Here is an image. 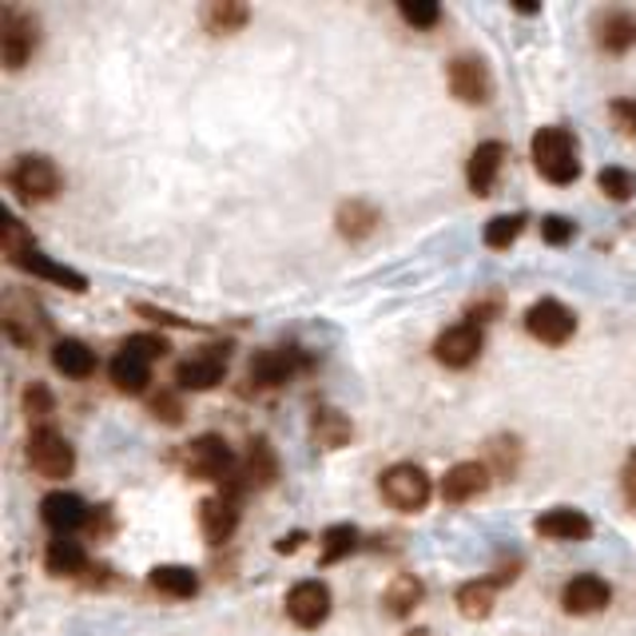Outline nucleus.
<instances>
[{"mask_svg":"<svg viewBox=\"0 0 636 636\" xmlns=\"http://www.w3.org/2000/svg\"><path fill=\"white\" fill-rule=\"evenodd\" d=\"M227 355L231 343L211 346L203 355H191L176 366V387L179 390H215L227 378Z\"/></svg>","mask_w":636,"mask_h":636,"instance_id":"nucleus-11","label":"nucleus"},{"mask_svg":"<svg viewBox=\"0 0 636 636\" xmlns=\"http://www.w3.org/2000/svg\"><path fill=\"white\" fill-rule=\"evenodd\" d=\"M533 529H537V537H549V542H589V537H593L589 513L569 510V505H557V510L542 513V517L533 522Z\"/></svg>","mask_w":636,"mask_h":636,"instance_id":"nucleus-18","label":"nucleus"},{"mask_svg":"<svg viewBox=\"0 0 636 636\" xmlns=\"http://www.w3.org/2000/svg\"><path fill=\"white\" fill-rule=\"evenodd\" d=\"M378 490H382V501H387L390 510H398V513H422L429 505V493H434V486H429V473L422 470V466H414V461H394V466H387V470H382V478H378Z\"/></svg>","mask_w":636,"mask_h":636,"instance_id":"nucleus-4","label":"nucleus"},{"mask_svg":"<svg viewBox=\"0 0 636 636\" xmlns=\"http://www.w3.org/2000/svg\"><path fill=\"white\" fill-rule=\"evenodd\" d=\"M243 486L247 490H271L279 481V458L267 438H250L247 442V458H243V470H239Z\"/></svg>","mask_w":636,"mask_h":636,"instance_id":"nucleus-23","label":"nucleus"},{"mask_svg":"<svg viewBox=\"0 0 636 636\" xmlns=\"http://www.w3.org/2000/svg\"><path fill=\"white\" fill-rule=\"evenodd\" d=\"M88 529H92V537H104V533H112V510H108V505H96L92 517H88Z\"/></svg>","mask_w":636,"mask_h":636,"instance_id":"nucleus-45","label":"nucleus"},{"mask_svg":"<svg viewBox=\"0 0 636 636\" xmlns=\"http://www.w3.org/2000/svg\"><path fill=\"white\" fill-rule=\"evenodd\" d=\"M596 188L605 191L613 203H628L636 196V176L628 167H601V176H596Z\"/></svg>","mask_w":636,"mask_h":636,"instance_id":"nucleus-36","label":"nucleus"},{"mask_svg":"<svg viewBox=\"0 0 636 636\" xmlns=\"http://www.w3.org/2000/svg\"><path fill=\"white\" fill-rule=\"evenodd\" d=\"M9 188L21 199H29V203H48V199L60 196L64 176L53 159L32 152V156H21L9 167Z\"/></svg>","mask_w":636,"mask_h":636,"instance_id":"nucleus-5","label":"nucleus"},{"mask_svg":"<svg viewBox=\"0 0 636 636\" xmlns=\"http://www.w3.org/2000/svg\"><path fill=\"white\" fill-rule=\"evenodd\" d=\"M529 156H533V167H537V176L545 183H554V188H569L577 183L581 176V144L569 127H537V136L529 144Z\"/></svg>","mask_w":636,"mask_h":636,"instance_id":"nucleus-1","label":"nucleus"},{"mask_svg":"<svg viewBox=\"0 0 636 636\" xmlns=\"http://www.w3.org/2000/svg\"><path fill=\"white\" fill-rule=\"evenodd\" d=\"M596 44L609 56H625L636 48V9H609L596 21Z\"/></svg>","mask_w":636,"mask_h":636,"instance_id":"nucleus-21","label":"nucleus"},{"mask_svg":"<svg viewBox=\"0 0 636 636\" xmlns=\"http://www.w3.org/2000/svg\"><path fill=\"white\" fill-rule=\"evenodd\" d=\"M299 366H303L299 346H267V350H259V355L250 358L247 375L255 387L275 390V387H287V382L299 375Z\"/></svg>","mask_w":636,"mask_h":636,"instance_id":"nucleus-12","label":"nucleus"},{"mask_svg":"<svg viewBox=\"0 0 636 636\" xmlns=\"http://www.w3.org/2000/svg\"><path fill=\"white\" fill-rule=\"evenodd\" d=\"M287 616L299 628H319L331 616V589L323 581H299L287 593Z\"/></svg>","mask_w":636,"mask_h":636,"instance_id":"nucleus-14","label":"nucleus"},{"mask_svg":"<svg viewBox=\"0 0 636 636\" xmlns=\"http://www.w3.org/2000/svg\"><path fill=\"white\" fill-rule=\"evenodd\" d=\"M490 481L493 473L486 461H458V466H449L442 473V498L449 505H466V501H478L481 493L490 490Z\"/></svg>","mask_w":636,"mask_h":636,"instance_id":"nucleus-15","label":"nucleus"},{"mask_svg":"<svg viewBox=\"0 0 636 636\" xmlns=\"http://www.w3.org/2000/svg\"><path fill=\"white\" fill-rule=\"evenodd\" d=\"M16 267H24L29 275H36V279H48V282H60L64 291H72V294H80V291H88V279H83L80 271H72V267H64V263H53L48 255H41V250H29Z\"/></svg>","mask_w":636,"mask_h":636,"instance_id":"nucleus-29","label":"nucleus"},{"mask_svg":"<svg viewBox=\"0 0 636 636\" xmlns=\"http://www.w3.org/2000/svg\"><path fill=\"white\" fill-rule=\"evenodd\" d=\"M505 144L501 140H486V144H478L470 152V159H466V183H470L473 196H490L493 183H498L501 167H505Z\"/></svg>","mask_w":636,"mask_h":636,"instance_id":"nucleus-17","label":"nucleus"},{"mask_svg":"<svg viewBox=\"0 0 636 636\" xmlns=\"http://www.w3.org/2000/svg\"><path fill=\"white\" fill-rule=\"evenodd\" d=\"M124 346H127V350H136V355H144L147 362H156V358H164L167 350H171L164 334H132Z\"/></svg>","mask_w":636,"mask_h":636,"instance_id":"nucleus-42","label":"nucleus"},{"mask_svg":"<svg viewBox=\"0 0 636 636\" xmlns=\"http://www.w3.org/2000/svg\"><path fill=\"white\" fill-rule=\"evenodd\" d=\"M350 438H355V426H350V417L343 414V410L334 406H319L311 417V442L319 449H343L350 446Z\"/></svg>","mask_w":636,"mask_h":636,"instance_id":"nucleus-25","label":"nucleus"},{"mask_svg":"<svg viewBox=\"0 0 636 636\" xmlns=\"http://www.w3.org/2000/svg\"><path fill=\"white\" fill-rule=\"evenodd\" d=\"M41 517H44V525H48V529H56L60 537H68L72 529L88 525L92 510H88V505H83V498H76V493L56 490V493H48V498L41 501Z\"/></svg>","mask_w":636,"mask_h":636,"instance_id":"nucleus-19","label":"nucleus"},{"mask_svg":"<svg viewBox=\"0 0 636 636\" xmlns=\"http://www.w3.org/2000/svg\"><path fill=\"white\" fill-rule=\"evenodd\" d=\"M446 83L454 100L470 108H481L490 104L493 96V76H490V64L481 60V56H454L446 68Z\"/></svg>","mask_w":636,"mask_h":636,"instance_id":"nucleus-8","label":"nucleus"},{"mask_svg":"<svg viewBox=\"0 0 636 636\" xmlns=\"http://www.w3.org/2000/svg\"><path fill=\"white\" fill-rule=\"evenodd\" d=\"M398 16L406 24H414V29H434V24L442 21V9L438 4H426V0H402V4H398Z\"/></svg>","mask_w":636,"mask_h":636,"instance_id":"nucleus-38","label":"nucleus"},{"mask_svg":"<svg viewBox=\"0 0 636 636\" xmlns=\"http://www.w3.org/2000/svg\"><path fill=\"white\" fill-rule=\"evenodd\" d=\"M108 378H112V387L120 390V394L140 398L147 390V382H152V362H147L144 355H136V350L120 346V355L108 366Z\"/></svg>","mask_w":636,"mask_h":636,"instance_id":"nucleus-22","label":"nucleus"},{"mask_svg":"<svg viewBox=\"0 0 636 636\" xmlns=\"http://www.w3.org/2000/svg\"><path fill=\"white\" fill-rule=\"evenodd\" d=\"M486 466H490L493 478H517L522 470V442L513 438V434H501V438H490L486 446Z\"/></svg>","mask_w":636,"mask_h":636,"instance_id":"nucleus-32","label":"nucleus"},{"mask_svg":"<svg viewBox=\"0 0 636 636\" xmlns=\"http://www.w3.org/2000/svg\"><path fill=\"white\" fill-rule=\"evenodd\" d=\"M422 596H426V584L417 573H394L387 584V593H382V609H387L394 621H406L417 605H422Z\"/></svg>","mask_w":636,"mask_h":636,"instance_id":"nucleus-26","label":"nucleus"},{"mask_svg":"<svg viewBox=\"0 0 636 636\" xmlns=\"http://www.w3.org/2000/svg\"><path fill=\"white\" fill-rule=\"evenodd\" d=\"M406 636H434V633H429V628H410Z\"/></svg>","mask_w":636,"mask_h":636,"instance_id":"nucleus-47","label":"nucleus"},{"mask_svg":"<svg viewBox=\"0 0 636 636\" xmlns=\"http://www.w3.org/2000/svg\"><path fill=\"white\" fill-rule=\"evenodd\" d=\"M21 406H24V417H29L32 426L48 429V417L56 414V398H53V390L44 387V382H29V390H24V398H21Z\"/></svg>","mask_w":636,"mask_h":636,"instance_id":"nucleus-33","label":"nucleus"},{"mask_svg":"<svg viewBox=\"0 0 636 636\" xmlns=\"http://www.w3.org/2000/svg\"><path fill=\"white\" fill-rule=\"evenodd\" d=\"M299 545H303V533H291V537H282V542L275 545V549H279V554H294Z\"/></svg>","mask_w":636,"mask_h":636,"instance_id":"nucleus-46","label":"nucleus"},{"mask_svg":"<svg viewBox=\"0 0 636 636\" xmlns=\"http://www.w3.org/2000/svg\"><path fill=\"white\" fill-rule=\"evenodd\" d=\"M53 366L64 378H92L96 370V350L80 338H56L53 343Z\"/></svg>","mask_w":636,"mask_h":636,"instance_id":"nucleus-28","label":"nucleus"},{"mask_svg":"<svg viewBox=\"0 0 636 636\" xmlns=\"http://www.w3.org/2000/svg\"><path fill=\"white\" fill-rule=\"evenodd\" d=\"M250 24V9L239 4V0H211L208 9H203V29L211 36H235L239 29Z\"/></svg>","mask_w":636,"mask_h":636,"instance_id":"nucleus-31","label":"nucleus"},{"mask_svg":"<svg viewBox=\"0 0 636 636\" xmlns=\"http://www.w3.org/2000/svg\"><path fill=\"white\" fill-rule=\"evenodd\" d=\"M621 498H625V505L636 513V446L628 449L625 466H621Z\"/></svg>","mask_w":636,"mask_h":636,"instance_id":"nucleus-43","label":"nucleus"},{"mask_svg":"<svg viewBox=\"0 0 636 636\" xmlns=\"http://www.w3.org/2000/svg\"><path fill=\"white\" fill-rule=\"evenodd\" d=\"M41 16L29 9H16V4H4L0 9V56H4V68L16 72L36 56L41 48Z\"/></svg>","mask_w":636,"mask_h":636,"instance_id":"nucleus-3","label":"nucleus"},{"mask_svg":"<svg viewBox=\"0 0 636 636\" xmlns=\"http://www.w3.org/2000/svg\"><path fill=\"white\" fill-rule=\"evenodd\" d=\"M522 231H525V215H522V211H513V215H493V220L486 223V247H493V250L513 247Z\"/></svg>","mask_w":636,"mask_h":636,"instance_id":"nucleus-35","label":"nucleus"},{"mask_svg":"<svg viewBox=\"0 0 636 636\" xmlns=\"http://www.w3.org/2000/svg\"><path fill=\"white\" fill-rule=\"evenodd\" d=\"M4 334L12 343L32 350L48 334V314L36 303V294L29 291H9L4 294Z\"/></svg>","mask_w":636,"mask_h":636,"instance_id":"nucleus-7","label":"nucleus"},{"mask_svg":"<svg viewBox=\"0 0 636 636\" xmlns=\"http://www.w3.org/2000/svg\"><path fill=\"white\" fill-rule=\"evenodd\" d=\"M609 601H613V589H609V581H601L596 573L573 577V581H565V589H561V609L569 616L605 613Z\"/></svg>","mask_w":636,"mask_h":636,"instance_id":"nucleus-16","label":"nucleus"},{"mask_svg":"<svg viewBox=\"0 0 636 636\" xmlns=\"http://www.w3.org/2000/svg\"><path fill=\"white\" fill-rule=\"evenodd\" d=\"M505 589V584L498 581V577H478V581H466L458 589V613L466 616V621H486V616L493 613V605H498V593Z\"/></svg>","mask_w":636,"mask_h":636,"instance_id":"nucleus-24","label":"nucleus"},{"mask_svg":"<svg viewBox=\"0 0 636 636\" xmlns=\"http://www.w3.org/2000/svg\"><path fill=\"white\" fill-rule=\"evenodd\" d=\"M525 331L545 346H565L577 334V314L557 299H542L525 311Z\"/></svg>","mask_w":636,"mask_h":636,"instance_id":"nucleus-9","label":"nucleus"},{"mask_svg":"<svg viewBox=\"0 0 636 636\" xmlns=\"http://www.w3.org/2000/svg\"><path fill=\"white\" fill-rule=\"evenodd\" d=\"M378 223H382V215H378V208L370 199H343L338 211H334V227H338V235H343L346 243L370 239L378 231Z\"/></svg>","mask_w":636,"mask_h":636,"instance_id":"nucleus-20","label":"nucleus"},{"mask_svg":"<svg viewBox=\"0 0 636 636\" xmlns=\"http://www.w3.org/2000/svg\"><path fill=\"white\" fill-rule=\"evenodd\" d=\"M147 584H152L156 593L171 596V601H188V596L199 593V573L191 565H156V569L147 573Z\"/></svg>","mask_w":636,"mask_h":636,"instance_id":"nucleus-27","label":"nucleus"},{"mask_svg":"<svg viewBox=\"0 0 636 636\" xmlns=\"http://www.w3.org/2000/svg\"><path fill=\"white\" fill-rule=\"evenodd\" d=\"M44 569L53 577H80L88 573V554H83V545L72 542V537H56V542L44 549Z\"/></svg>","mask_w":636,"mask_h":636,"instance_id":"nucleus-30","label":"nucleus"},{"mask_svg":"<svg viewBox=\"0 0 636 636\" xmlns=\"http://www.w3.org/2000/svg\"><path fill=\"white\" fill-rule=\"evenodd\" d=\"M609 120H613V127L621 136H636V100L616 96L613 104H609Z\"/></svg>","mask_w":636,"mask_h":636,"instance_id":"nucleus-41","label":"nucleus"},{"mask_svg":"<svg viewBox=\"0 0 636 636\" xmlns=\"http://www.w3.org/2000/svg\"><path fill=\"white\" fill-rule=\"evenodd\" d=\"M498 311H501V299H498V294H490V299H478V303H470V311H466V314H470V323L481 326V323H490Z\"/></svg>","mask_w":636,"mask_h":636,"instance_id":"nucleus-44","label":"nucleus"},{"mask_svg":"<svg viewBox=\"0 0 636 636\" xmlns=\"http://www.w3.org/2000/svg\"><path fill=\"white\" fill-rule=\"evenodd\" d=\"M199 529L208 537V545L231 542V533L239 529V490H220L199 505Z\"/></svg>","mask_w":636,"mask_h":636,"instance_id":"nucleus-13","label":"nucleus"},{"mask_svg":"<svg viewBox=\"0 0 636 636\" xmlns=\"http://www.w3.org/2000/svg\"><path fill=\"white\" fill-rule=\"evenodd\" d=\"M481 346H486V334L478 323H458L442 331L434 338V358H438L446 370H466L481 358Z\"/></svg>","mask_w":636,"mask_h":636,"instance_id":"nucleus-10","label":"nucleus"},{"mask_svg":"<svg viewBox=\"0 0 636 636\" xmlns=\"http://www.w3.org/2000/svg\"><path fill=\"white\" fill-rule=\"evenodd\" d=\"M29 466L36 478H48V481H64L72 478L76 470V449L68 446V438H64L60 429H32L29 434Z\"/></svg>","mask_w":636,"mask_h":636,"instance_id":"nucleus-6","label":"nucleus"},{"mask_svg":"<svg viewBox=\"0 0 636 636\" xmlns=\"http://www.w3.org/2000/svg\"><path fill=\"white\" fill-rule=\"evenodd\" d=\"M29 250H36V243H32V231L24 227L16 215H4V259L9 263H21Z\"/></svg>","mask_w":636,"mask_h":636,"instance_id":"nucleus-37","label":"nucleus"},{"mask_svg":"<svg viewBox=\"0 0 636 636\" xmlns=\"http://www.w3.org/2000/svg\"><path fill=\"white\" fill-rule=\"evenodd\" d=\"M183 473L196 481H215L220 490L227 486H243L239 478V461L231 454V446L220 438V434H199L188 449H183Z\"/></svg>","mask_w":636,"mask_h":636,"instance_id":"nucleus-2","label":"nucleus"},{"mask_svg":"<svg viewBox=\"0 0 636 636\" xmlns=\"http://www.w3.org/2000/svg\"><path fill=\"white\" fill-rule=\"evenodd\" d=\"M542 239L549 243V247H565V243L577 239V223L565 220V215H545L542 220Z\"/></svg>","mask_w":636,"mask_h":636,"instance_id":"nucleus-39","label":"nucleus"},{"mask_svg":"<svg viewBox=\"0 0 636 636\" xmlns=\"http://www.w3.org/2000/svg\"><path fill=\"white\" fill-rule=\"evenodd\" d=\"M152 417L164 422V426H179V422H183V406H179L176 390H159V394L152 398Z\"/></svg>","mask_w":636,"mask_h":636,"instance_id":"nucleus-40","label":"nucleus"},{"mask_svg":"<svg viewBox=\"0 0 636 636\" xmlns=\"http://www.w3.org/2000/svg\"><path fill=\"white\" fill-rule=\"evenodd\" d=\"M358 549V529L355 525H331L323 533V565H338Z\"/></svg>","mask_w":636,"mask_h":636,"instance_id":"nucleus-34","label":"nucleus"}]
</instances>
